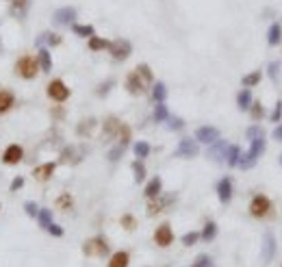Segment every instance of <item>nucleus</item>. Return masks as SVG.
<instances>
[{
	"label": "nucleus",
	"mask_w": 282,
	"mask_h": 267,
	"mask_svg": "<svg viewBox=\"0 0 282 267\" xmlns=\"http://www.w3.org/2000/svg\"><path fill=\"white\" fill-rule=\"evenodd\" d=\"M124 85H126V92H128L130 96H141L150 85H152V70H150V65L139 63L137 68L126 76Z\"/></svg>",
	"instance_id": "obj_1"
},
{
	"label": "nucleus",
	"mask_w": 282,
	"mask_h": 267,
	"mask_svg": "<svg viewBox=\"0 0 282 267\" xmlns=\"http://www.w3.org/2000/svg\"><path fill=\"white\" fill-rule=\"evenodd\" d=\"M265 146H267V144H265V137L252 139V142H250V150H248V152H241V159H239V165H236V168H241V170L254 168L256 161L263 157Z\"/></svg>",
	"instance_id": "obj_2"
},
{
	"label": "nucleus",
	"mask_w": 282,
	"mask_h": 267,
	"mask_svg": "<svg viewBox=\"0 0 282 267\" xmlns=\"http://www.w3.org/2000/svg\"><path fill=\"white\" fill-rule=\"evenodd\" d=\"M274 211V204H271V200L267 198V195L263 194H256L254 198H252V202H250V215L252 218H256V219H263L267 218V215Z\"/></svg>",
	"instance_id": "obj_3"
},
{
	"label": "nucleus",
	"mask_w": 282,
	"mask_h": 267,
	"mask_svg": "<svg viewBox=\"0 0 282 267\" xmlns=\"http://www.w3.org/2000/svg\"><path fill=\"white\" fill-rule=\"evenodd\" d=\"M83 252L87 256H95V259H100V256H107L109 254V241L104 239V237H92V239L85 241L83 245Z\"/></svg>",
	"instance_id": "obj_4"
},
{
	"label": "nucleus",
	"mask_w": 282,
	"mask_h": 267,
	"mask_svg": "<svg viewBox=\"0 0 282 267\" xmlns=\"http://www.w3.org/2000/svg\"><path fill=\"white\" fill-rule=\"evenodd\" d=\"M16 72H18L20 78H26V80L35 78V76H37V72H39L37 59H33V57H22V59H18Z\"/></svg>",
	"instance_id": "obj_5"
},
{
	"label": "nucleus",
	"mask_w": 282,
	"mask_h": 267,
	"mask_svg": "<svg viewBox=\"0 0 282 267\" xmlns=\"http://www.w3.org/2000/svg\"><path fill=\"white\" fill-rule=\"evenodd\" d=\"M109 52H111V57H113L115 61H126V59L130 57V52H133V46H130L128 39L118 37L115 42L109 44Z\"/></svg>",
	"instance_id": "obj_6"
},
{
	"label": "nucleus",
	"mask_w": 282,
	"mask_h": 267,
	"mask_svg": "<svg viewBox=\"0 0 282 267\" xmlns=\"http://www.w3.org/2000/svg\"><path fill=\"white\" fill-rule=\"evenodd\" d=\"M48 96L54 102H65V100L70 98V87L61 78H54V80H50V85H48Z\"/></svg>",
	"instance_id": "obj_7"
},
{
	"label": "nucleus",
	"mask_w": 282,
	"mask_h": 267,
	"mask_svg": "<svg viewBox=\"0 0 282 267\" xmlns=\"http://www.w3.org/2000/svg\"><path fill=\"white\" fill-rule=\"evenodd\" d=\"M198 142L195 139H191V137H183L178 142V148H176V157H180V159H193V157H198Z\"/></svg>",
	"instance_id": "obj_8"
},
{
	"label": "nucleus",
	"mask_w": 282,
	"mask_h": 267,
	"mask_svg": "<svg viewBox=\"0 0 282 267\" xmlns=\"http://www.w3.org/2000/svg\"><path fill=\"white\" fill-rule=\"evenodd\" d=\"M154 243L159 245V248H169V245L174 243V230L172 226L165 221V224H161L157 230H154Z\"/></svg>",
	"instance_id": "obj_9"
},
{
	"label": "nucleus",
	"mask_w": 282,
	"mask_h": 267,
	"mask_svg": "<svg viewBox=\"0 0 282 267\" xmlns=\"http://www.w3.org/2000/svg\"><path fill=\"white\" fill-rule=\"evenodd\" d=\"M217 139H219V130L215 128V126H200V128L195 130V142H200V144L211 146L217 142Z\"/></svg>",
	"instance_id": "obj_10"
},
{
	"label": "nucleus",
	"mask_w": 282,
	"mask_h": 267,
	"mask_svg": "<svg viewBox=\"0 0 282 267\" xmlns=\"http://www.w3.org/2000/svg\"><path fill=\"white\" fill-rule=\"evenodd\" d=\"M76 20V9L74 7H61L59 11H54L52 22L59 24V26H65V24H72Z\"/></svg>",
	"instance_id": "obj_11"
},
{
	"label": "nucleus",
	"mask_w": 282,
	"mask_h": 267,
	"mask_svg": "<svg viewBox=\"0 0 282 267\" xmlns=\"http://www.w3.org/2000/svg\"><path fill=\"white\" fill-rule=\"evenodd\" d=\"M217 195L224 204H228L230 200H233V178H230V176H224L217 183Z\"/></svg>",
	"instance_id": "obj_12"
},
{
	"label": "nucleus",
	"mask_w": 282,
	"mask_h": 267,
	"mask_svg": "<svg viewBox=\"0 0 282 267\" xmlns=\"http://www.w3.org/2000/svg\"><path fill=\"white\" fill-rule=\"evenodd\" d=\"M174 198H176V195H157V198H152V200H150V204H148V215L161 213L165 206L174 202Z\"/></svg>",
	"instance_id": "obj_13"
},
{
	"label": "nucleus",
	"mask_w": 282,
	"mask_h": 267,
	"mask_svg": "<svg viewBox=\"0 0 282 267\" xmlns=\"http://www.w3.org/2000/svg\"><path fill=\"white\" fill-rule=\"evenodd\" d=\"M228 148H230V144H228V142H224V139H217L215 144H211V148H209V157L213 159V161H224V159H226V154H228Z\"/></svg>",
	"instance_id": "obj_14"
},
{
	"label": "nucleus",
	"mask_w": 282,
	"mask_h": 267,
	"mask_svg": "<svg viewBox=\"0 0 282 267\" xmlns=\"http://www.w3.org/2000/svg\"><path fill=\"white\" fill-rule=\"evenodd\" d=\"M276 237L274 233H265L263 237V263H269L271 259H274V254H276Z\"/></svg>",
	"instance_id": "obj_15"
},
{
	"label": "nucleus",
	"mask_w": 282,
	"mask_h": 267,
	"mask_svg": "<svg viewBox=\"0 0 282 267\" xmlns=\"http://www.w3.org/2000/svg\"><path fill=\"white\" fill-rule=\"evenodd\" d=\"M22 157H24L22 148H20L18 144H11L7 150H4L2 161H4V163H7V165H16V163H20V161H22Z\"/></svg>",
	"instance_id": "obj_16"
},
{
	"label": "nucleus",
	"mask_w": 282,
	"mask_h": 267,
	"mask_svg": "<svg viewBox=\"0 0 282 267\" xmlns=\"http://www.w3.org/2000/svg\"><path fill=\"white\" fill-rule=\"evenodd\" d=\"M119 128H122V122H119L115 115H111V118L104 120V124H102V133H104V137H113V139H118V133H119Z\"/></svg>",
	"instance_id": "obj_17"
},
{
	"label": "nucleus",
	"mask_w": 282,
	"mask_h": 267,
	"mask_svg": "<svg viewBox=\"0 0 282 267\" xmlns=\"http://www.w3.org/2000/svg\"><path fill=\"white\" fill-rule=\"evenodd\" d=\"M28 7H31V0H13L11 7H9V13H11L13 18H24Z\"/></svg>",
	"instance_id": "obj_18"
},
{
	"label": "nucleus",
	"mask_w": 282,
	"mask_h": 267,
	"mask_svg": "<svg viewBox=\"0 0 282 267\" xmlns=\"http://www.w3.org/2000/svg\"><path fill=\"white\" fill-rule=\"evenodd\" d=\"M54 168H57V163H44V165H39V168H35L33 170L35 180H48L50 176L54 174Z\"/></svg>",
	"instance_id": "obj_19"
},
{
	"label": "nucleus",
	"mask_w": 282,
	"mask_h": 267,
	"mask_svg": "<svg viewBox=\"0 0 282 267\" xmlns=\"http://www.w3.org/2000/svg\"><path fill=\"white\" fill-rule=\"evenodd\" d=\"M280 42H282V26L278 22H274L269 26V31H267V44L269 46H278Z\"/></svg>",
	"instance_id": "obj_20"
},
{
	"label": "nucleus",
	"mask_w": 282,
	"mask_h": 267,
	"mask_svg": "<svg viewBox=\"0 0 282 267\" xmlns=\"http://www.w3.org/2000/svg\"><path fill=\"white\" fill-rule=\"evenodd\" d=\"M143 195H145L148 200H152V198H157V195H161V178H159V176H152V180L145 185Z\"/></svg>",
	"instance_id": "obj_21"
},
{
	"label": "nucleus",
	"mask_w": 282,
	"mask_h": 267,
	"mask_svg": "<svg viewBox=\"0 0 282 267\" xmlns=\"http://www.w3.org/2000/svg\"><path fill=\"white\" fill-rule=\"evenodd\" d=\"M128 263H130V254L124 252V250H119V252H115V254L111 256L107 267H128Z\"/></svg>",
	"instance_id": "obj_22"
},
{
	"label": "nucleus",
	"mask_w": 282,
	"mask_h": 267,
	"mask_svg": "<svg viewBox=\"0 0 282 267\" xmlns=\"http://www.w3.org/2000/svg\"><path fill=\"white\" fill-rule=\"evenodd\" d=\"M37 63L42 68V72H50L52 70V57L46 48H39V54H37Z\"/></svg>",
	"instance_id": "obj_23"
},
{
	"label": "nucleus",
	"mask_w": 282,
	"mask_h": 267,
	"mask_svg": "<svg viewBox=\"0 0 282 267\" xmlns=\"http://www.w3.org/2000/svg\"><path fill=\"white\" fill-rule=\"evenodd\" d=\"M13 102H16V96L11 92H7V89H2V92H0V113H7V111L13 107Z\"/></svg>",
	"instance_id": "obj_24"
},
{
	"label": "nucleus",
	"mask_w": 282,
	"mask_h": 267,
	"mask_svg": "<svg viewBox=\"0 0 282 267\" xmlns=\"http://www.w3.org/2000/svg\"><path fill=\"white\" fill-rule=\"evenodd\" d=\"M80 161V152L74 146H70V148H65L63 152H61V163H70V165H74V163H78Z\"/></svg>",
	"instance_id": "obj_25"
},
{
	"label": "nucleus",
	"mask_w": 282,
	"mask_h": 267,
	"mask_svg": "<svg viewBox=\"0 0 282 267\" xmlns=\"http://www.w3.org/2000/svg\"><path fill=\"white\" fill-rule=\"evenodd\" d=\"M236 104H239L241 111H248L252 107V92H250L248 87L239 92V96H236Z\"/></svg>",
	"instance_id": "obj_26"
},
{
	"label": "nucleus",
	"mask_w": 282,
	"mask_h": 267,
	"mask_svg": "<svg viewBox=\"0 0 282 267\" xmlns=\"http://www.w3.org/2000/svg\"><path fill=\"white\" fill-rule=\"evenodd\" d=\"M44 44H48V46H59V44H61V37H59L57 33H44L37 37V46L42 48Z\"/></svg>",
	"instance_id": "obj_27"
},
{
	"label": "nucleus",
	"mask_w": 282,
	"mask_h": 267,
	"mask_svg": "<svg viewBox=\"0 0 282 267\" xmlns=\"http://www.w3.org/2000/svg\"><path fill=\"white\" fill-rule=\"evenodd\" d=\"M241 152H243V150H241L239 146H230L228 154H226V163H228L230 168H236V165H239V159H241Z\"/></svg>",
	"instance_id": "obj_28"
},
{
	"label": "nucleus",
	"mask_w": 282,
	"mask_h": 267,
	"mask_svg": "<svg viewBox=\"0 0 282 267\" xmlns=\"http://www.w3.org/2000/svg\"><path fill=\"white\" fill-rule=\"evenodd\" d=\"M95 120L94 118H87V120H83V122L78 124V128H76V133L78 135H83V137H89V135H92V130L95 128Z\"/></svg>",
	"instance_id": "obj_29"
},
{
	"label": "nucleus",
	"mask_w": 282,
	"mask_h": 267,
	"mask_svg": "<svg viewBox=\"0 0 282 267\" xmlns=\"http://www.w3.org/2000/svg\"><path fill=\"white\" fill-rule=\"evenodd\" d=\"M215 237H217V224H215V221H206V224H204V230H202V235H200V239H204V241H213Z\"/></svg>",
	"instance_id": "obj_30"
},
{
	"label": "nucleus",
	"mask_w": 282,
	"mask_h": 267,
	"mask_svg": "<svg viewBox=\"0 0 282 267\" xmlns=\"http://www.w3.org/2000/svg\"><path fill=\"white\" fill-rule=\"evenodd\" d=\"M72 31L78 35V37H94L95 31L92 24H72Z\"/></svg>",
	"instance_id": "obj_31"
},
{
	"label": "nucleus",
	"mask_w": 282,
	"mask_h": 267,
	"mask_svg": "<svg viewBox=\"0 0 282 267\" xmlns=\"http://www.w3.org/2000/svg\"><path fill=\"white\" fill-rule=\"evenodd\" d=\"M165 98H167V87H165L163 83H154L152 100H154V102H165Z\"/></svg>",
	"instance_id": "obj_32"
},
{
	"label": "nucleus",
	"mask_w": 282,
	"mask_h": 267,
	"mask_svg": "<svg viewBox=\"0 0 282 267\" xmlns=\"http://www.w3.org/2000/svg\"><path fill=\"white\" fill-rule=\"evenodd\" d=\"M260 78H263V74L256 70V72H250V74H245L243 78H241V83H243V87H254V85H258L260 83Z\"/></svg>",
	"instance_id": "obj_33"
},
{
	"label": "nucleus",
	"mask_w": 282,
	"mask_h": 267,
	"mask_svg": "<svg viewBox=\"0 0 282 267\" xmlns=\"http://www.w3.org/2000/svg\"><path fill=\"white\" fill-rule=\"evenodd\" d=\"M109 44L107 39H102V37H89V50H94V52H98V50H109Z\"/></svg>",
	"instance_id": "obj_34"
},
{
	"label": "nucleus",
	"mask_w": 282,
	"mask_h": 267,
	"mask_svg": "<svg viewBox=\"0 0 282 267\" xmlns=\"http://www.w3.org/2000/svg\"><path fill=\"white\" fill-rule=\"evenodd\" d=\"M167 118H169V111L165 107V102H157V107H154V122H165Z\"/></svg>",
	"instance_id": "obj_35"
},
{
	"label": "nucleus",
	"mask_w": 282,
	"mask_h": 267,
	"mask_svg": "<svg viewBox=\"0 0 282 267\" xmlns=\"http://www.w3.org/2000/svg\"><path fill=\"white\" fill-rule=\"evenodd\" d=\"M133 174H135V180L137 183H143L145 180V165H143V161H135L133 163Z\"/></svg>",
	"instance_id": "obj_36"
},
{
	"label": "nucleus",
	"mask_w": 282,
	"mask_h": 267,
	"mask_svg": "<svg viewBox=\"0 0 282 267\" xmlns=\"http://www.w3.org/2000/svg\"><path fill=\"white\" fill-rule=\"evenodd\" d=\"M37 219H39V226H42V228H48V226L52 224V211H48V209H39Z\"/></svg>",
	"instance_id": "obj_37"
},
{
	"label": "nucleus",
	"mask_w": 282,
	"mask_h": 267,
	"mask_svg": "<svg viewBox=\"0 0 282 267\" xmlns=\"http://www.w3.org/2000/svg\"><path fill=\"white\" fill-rule=\"evenodd\" d=\"M148 154H150V146L148 144H145V142H137V144H135V157H137L139 161L148 159Z\"/></svg>",
	"instance_id": "obj_38"
},
{
	"label": "nucleus",
	"mask_w": 282,
	"mask_h": 267,
	"mask_svg": "<svg viewBox=\"0 0 282 267\" xmlns=\"http://www.w3.org/2000/svg\"><path fill=\"white\" fill-rule=\"evenodd\" d=\"M248 111H250L252 120H256V122L265 118V109H263V104H260V102H252V107H250Z\"/></svg>",
	"instance_id": "obj_39"
},
{
	"label": "nucleus",
	"mask_w": 282,
	"mask_h": 267,
	"mask_svg": "<svg viewBox=\"0 0 282 267\" xmlns=\"http://www.w3.org/2000/svg\"><path fill=\"white\" fill-rule=\"evenodd\" d=\"M118 142H119V146H128V142H130V128L126 124H122V128H119V133H118Z\"/></svg>",
	"instance_id": "obj_40"
},
{
	"label": "nucleus",
	"mask_w": 282,
	"mask_h": 267,
	"mask_svg": "<svg viewBox=\"0 0 282 267\" xmlns=\"http://www.w3.org/2000/svg\"><path fill=\"white\" fill-rule=\"evenodd\" d=\"M57 206H59V209H63V211H70V209H72V195H70V194H61L57 198Z\"/></svg>",
	"instance_id": "obj_41"
},
{
	"label": "nucleus",
	"mask_w": 282,
	"mask_h": 267,
	"mask_svg": "<svg viewBox=\"0 0 282 267\" xmlns=\"http://www.w3.org/2000/svg\"><path fill=\"white\" fill-rule=\"evenodd\" d=\"M191 267H213V259H211L209 254H200Z\"/></svg>",
	"instance_id": "obj_42"
},
{
	"label": "nucleus",
	"mask_w": 282,
	"mask_h": 267,
	"mask_svg": "<svg viewBox=\"0 0 282 267\" xmlns=\"http://www.w3.org/2000/svg\"><path fill=\"white\" fill-rule=\"evenodd\" d=\"M165 122H167V128H169V130H180V128L185 126L183 120H180V118H172V115H169Z\"/></svg>",
	"instance_id": "obj_43"
},
{
	"label": "nucleus",
	"mask_w": 282,
	"mask_h": 267,
	"mask_svg": "<svg viewBox=\"0 0 282 267\" xmlns=\"http://www.w3.org/2000/svg\"><path fill=\"white\" fill-rule=\"evenodd\" d=\"M245 135H248L250 142L252 139H258V137H263V128H260V126H250V128L245 130Z\"/></svg>",
	"instance_id": "obj_44"
},
{
	"label": "nucleus",
	"mask_w": 282,
	"mask_h": 267,
	"mask_svg": "<svg viewBox=\"0 0 282 267\" xmlns=\"http://www.w3.org/2000/svg\"><path fill=\"white\" fill-rule=\"evenodd\" d=\"M119 221H122V226H124L126 230H135V226H137V219H135L133 215H124Z\"/></svg>",
	"instance_id": "obj_45"
},
{
	"label": "nucleus",
	"mask_w": 282,
	"mask_h": 267,
	"mask_svg": "<svg viewBox=\"0 0 282 267\" xmlns=\"http://www.w3.org/2000/svg\"><path fill=\"white\" fill-rule=\"evenodd\" d=\"M198 239H200L198 233H187L183 237V245H187V248H189V245H195V243H198Z\"/></svg>",
	"instance_id": "obj_46"
},
{
	"label": "nucleus",
	"mask_w": 282,
	"mask_h": 267,
	"mask_svg": "<svg viewBox=\"0 0 282 267\" xmlns=\"http://www.w3.org/2000/svg\"><path fill=\"white\" fill-rule=\"evenodd\" d=\"M280 120H282V100H278L274 111H271V122H280Z\"/></svg>",
	"instance_id": "obj_47"
},
{
	"label": "nucleus",
	"mask_w": 282,
	"mask_h": 267,
	"mask_svg": "<svg viewBox=\"0 0 282 267\" xmlns=\"http://www.w3.org/2000/svg\"><path fill=\"white\" fill-rule=\"evenodd\" d=\"M267 72H269V76L274 80L280 78V63H269L267 65Z\"/></svg>",
	"instance_id": "obj_48"
},
{
	"label": "nucleus",
	"mask_w": 282,
	"mask_h": 267,
	"mask_svg": "<svg viewBox=\"0 0 282 267\" xmlns=\"http://www.w3.org/2000/svg\"><path fill=\"white\" fill-rule=\"evenodd\" d=\"M122 154H124V146H115V148L109 152V161H119Z\"/></svg>",
	"instance_id": "obj_49"
},
{
	"label": "nucleus",
	"mask_w": 282,
	"mask_h": 267,
	"mask_svg": "<svg viewBox=\"0 0 282 267\" xmlns=\"http://www.w3.org/2000/svg\"><path fill=\"white\" fill-rule=\"evenodd\" d=\"M46 230H48V233L52 235V237H63V228H61V226H59V224H54V221L48 226Z\"/></svg>",
	"instance_id": "obj_50"
},
{
	"label": "nucleus",
	"mask_w": 282,
	"mask_h": 267,
	"mask_svg": "<svg viewBox=\"0 0 282 267\" xmlns=\"http://www.w3.org/2000/svg\"><path fill=\"white\" fill-rule=\"evenodd\" d=\"M24 211H26L31 218H35V215L39 213V209H37V204H35V202H26V204H24Z\"/></svg>",
	"instance_id": "obj_51"
},
{
	"label": "nucleus",
	"mask_w": 282,
	"mask_h": 267,
	"mask_svg": "<svg viewBox=\"0 0 282 267\" xmlns=\"http://www.w3.org/2000/svg\"><path fill=\"white\" fill-rule=\"evenodd\" d=\"M111 87H113V80H107V83H102V85L98 87V96H107Z\"/></svg>",
	"instance_id": "obj_52"
},
{
	"label": "nucleus",
	"mask_w": 282,
	"mask_h": 267,
	"mask_svg": "<svg viewBox=\"0 0 282 267\" xmlns=\"http://www.w3.org/2000/svg\"><path fill=\"white\" fill-rule=\"evenodd\" d=\"M22 185H24V178L22 176H18L16 180H13L11 183V191H18V189H22Z\"/></svg>",
	"instance_id": "obj_53"
},
{
	"label": "nucleus",
	"mask_w": 282,
	"mask_h": 267,
	"mask_svg": "<svg viewBox=\"0 0 282 267\" xmlns=\"http://www.w3.org/2000/svg\"><path fill=\"white\" fill-rule=\"evenodd\" d=\"M274 139H276V142H282V122L274 128Z\"/></svg>",
	"instance_id": "obj_54"
},
{
	"label": "nucleus",
	"mask_w": 282,
	"mask_h": 267,
	"mask_svg": "<svg viewBox=\"0 0 282 267\" xmlns=\"http://www.w3.org/2000/svg\"><path fill=\"white\" fill-rule=\"evenodd\" d=\"M280 163H282V154H280Z\"/></svg>",
	"instance_id": "obj_55"
}]
</instances>
